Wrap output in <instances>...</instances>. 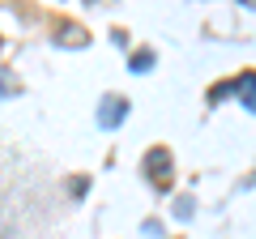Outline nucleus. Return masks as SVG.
I'll return each mask as SVG.
<instances>
[{"instance_id":"1","label":"nucleus","mask_w":256,"mask_h":239,"mask_svg":"<svg viewBox=\"0 0 256 239\" xmlns=\"http://www.w3.org/2000/svg\"><path fill=\"white\" fill-rule=\"evenodd\" d=\"M146 175H150V184L154 188H171V154L166 150H150L146 154Z\"/></svg>"},{"instance_id":"2","label":"nucleus","mask_w":256,"mask_h":239,"mask_svg":"<svg viewBox=\"0 0 256 239\" xmlns=\"http://www.w3.org/2000/svg\"><path fill=\"white\" fill-rule=\"evenodd\" d=\"M124 120H128V98H116V94H111V98L98 102V124L102 128H120Z\"/></svg>"},{"instance_id":"3","label":"nucleus","mask_w":256,"mask_h":239,"mask_svg":"<svg viewBox=\"0 0 256 239\" xmlns=\"http://www.w3.org/2000/svg\"><path fill=\"white\" fill-rule=\"evenodd\" d=\"M235 94L244 98L248 111H256V73H244V77H239V82H235Z\"/></svg>"},{"instance_id":"4","label":"nucleus","mask_w":256,"mask_h":239,"mask_svg":"<svg viewBox=\"0 0 256 239\" xmlns=\"http://www.w3.org/2000/svg\"><path fill=\"white\" fill-rule=\"evenodd\" d=\"M56 43H60V47H86V43H90V34H86L82 26H60Z\"/></svg>"},{"instance_id":"5","label":"nucleus","mask_w":256,"mask_h":239,"mask_svg":"<svg viewBox=\"0 0 256 239\" xmlns=\"http://www.w3.org/2000/svg\"><path fill=\"white\" fill-rule=\"evenodd\" d=\"M128 68H132V73H150V68H154V52H150V47H141V52H132V60H128Z\"/></svg>"},{"instance_id":"6","label":"nucleus","mask_w":256,"mask_h":239,"mask_svg":"<svg viewBox=\"0 0 256 239\" xmlns=\"http://www.w3.org/2000/svg\"><path fill=\"white\" fill-rule=\"evenodd\" d=\"M18 90H22V86H18V77L0 68V94H18Z\"/></svg>"},{"instance_id":"7","label":"nucleus","mask_w":256,"mask_h":239,"mask_svg":"<svg viewBox=\"0 0 256 239\" xmlns=\"http://www.w3.org/2000/svg\"><path fill=\"white\" fill-rule=\"evenodd\" d=\"M248 4H252V9H256V0H248Z\"/></svg>"}]
</instances>
